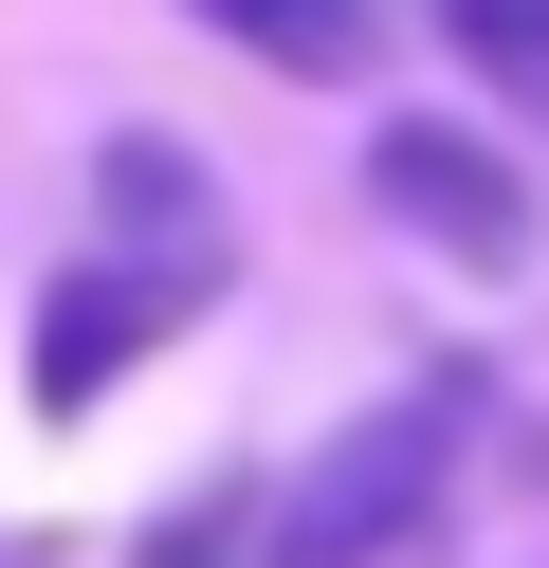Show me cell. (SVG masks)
<instances>
[{
    "instance_id": "cell-5",
    "label": "cell",
    "mask_w": 549,
    "mask_h": 568,
    "mask_svg": "<svg viewBox=\"0 0 549 568\" xmlns=\"http://www.w3.org/2000/svg\"><path fill=\"white\" fill-rule=\"evenodd\" d=\"M92 184H110V221H129V239H165V275H220V202H202V165H183L165 129H110Z\"/></svg>"
},
{
    "instance_id": "cell-4",
    "label": "cell",
    "mask_w": 549,
    "mask_h": 568,
    "mask_svg": "<svg viewBox=\"0 0 549 568\" xmlns=\"http://www.w3.org/2000/svg\"><path fill=\"white\" fill-rule=\"evenodd\" d=\"M183 19H220L256 74H312V92H348L385 55V0H183Z\"/></svg>"
},
{
    "instance_id": "cell-1",
    "label": "cell",
    "mask_w": 549,
    "mask_h": 568,
    "mask_svg": "<svg viewBox=\"0 0 549 568\" xmlns=\"http://www.w3.org/2000/svg\"><path fill=\"white\" fill-rule=\"evenodd\" d=\"M458 440H476V367H439V385H403V404H366L348 440L275 495L256 568H403V550L439 531V495H458Z\"/></svg>"
},
{
    "instance_id": "cell-3",
    "label": "cell",
    "mask_w": 549,
    "mask_h": 568,
    "mask_svg": "<svg viewBox=\"0 0 549 568\" xmlns=\"http://www.w3.org/2000/svg\"><path fill=\"white\" fill-rule=\"evenodd\" d=\"M202 312V275H146V257H73L55 294H37V404H110V385L146 367V348Z\"/></svg>"
},
{
    "instance_id": "cell-6",
    "label": "cell",
    "mask_w": 549,
    "mask_h": 568,
    "mask_svg": "<svg viewBox=\"0 0 549 568\" xmlns=\"http://www.w3.org/2000/svg\"><path fill=\"white\" fill-rule=\"evenodd\" d=\"M439 38H458V74L512 92V111H531V148H549V0H439Z\"/></svg>"
},
{
    "instance_id": "cell-7",
    "label": "cell",
    "mask_w": 549,
    "mask_h": 568,
    "mask_svg": "<svg viewBox=\"0 0 549 568\" xmlns=\"http://www.w3.org/2000/svg\"><path fill=\"white\" fill-rule=\"evenodd\" d=\"M146 568H238V495H202V514L146 531Z\"/></svg>"
},
{
    "instance_id": "cell-2",
    "label": "cell",
    "mask_w": 549,
    "mask_h": 568,
    "mask_svg": "<svg viewBox=\"0 0 549 568\" xmlns=\"http://www.w3.org/2000/svg\"><path fill=\"white\" fill-rule=\"evenodd\" d=\"M366 202H385L421 257H458V275H531L549 257V202L512 184V148H476V129H439V111L366 129Z\"/></svg>"
}]
</instances>
